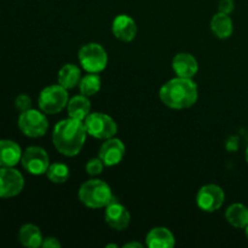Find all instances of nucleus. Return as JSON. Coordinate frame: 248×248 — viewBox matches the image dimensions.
Returning <instances> with one entry per match:
<instances>
[{"instance_id":"nucleus-1","label":"nucleus","mask_w":248,"mask_h":248,"mask_svg":"<svg viewBox=\"0 0 248 248\" xmlns=\"http://www.w3.org/2000/svg\"><path fill=\"white\" fill-rule=\"evenodd\" d=\"M86 133L84 121L73 118L64 119L57 123L53 128V145L64 156H77L84 147Z\"/></svg>"},{"instance_id":"nucleus-2","label":"nucleus","mask_w":248,"mask_h":248,"mask_svg":"<svg viewBox=\"0 0 248 248\" xmlns=\"http://www.w3.org/2000/svg\"><path fill=\"white\" fill-rule=\"evenodd\" d=\"M160 101L171 109H188L196 103L198 86L191 79L177 77L169 80L159 91Z\"/></svg>"},{"instance_id":"nucleus-3","label":"nucleus","mask_w":248,"mask_h":248,"mask_svg":"<svg viewBox=\"0 0 248 248\" xmlns=\"http://www.w3.org/2000/svg\"><path fill=\"white\" fill-rule=\"evenodd\" d=\"M78 196L89 208H103L114 200L110 186L101 179H90L82 183Z\"/></svg>"},{"instance_id":"nucleus-4","label":"nucleus","mask_w":248,"mask_h":248,"mask_svg":"<svg viewBox=\"0 0 248 248\" xmlns=\"http://www.w3.org/2000/svg\"><path fill=\"white\" fill-rule=\"evenodd\" d=\"M68 102H69V97H68L67 89L61 86L60 84L45 87L40 92L38 99L40 110L50 115L61 113L67 107Z\"/></svg>"},{"instance_id":"nucleus-5","label":"nucleus","mask_w":248,"mask_h":248,"mask_svg":"<svg viewBox=\"0 0 248 248\" xmlns=\"http://www.w3.org/2000/svg\"><path fill=\"white\" fill-rule=\"evenodd\" d=\"M78 57L82 69L87 73L98 74L103 72L108 64V55L106 50L97 43H89L81 46Z\"/></svg>"},{"instance_id":"nucleus-6","label":"nucleus","mask_w":248,"mask_h":248,"mask_svg":"<svg viewBox=\"0 0 248 248\" xmlns=\"http://www.w3.org/2000/svg\"><path fill=\"white\" fill-rule=\"evenodd\" d=\"M17 124L21 132L29 138L43 137L48 128V121L45 113L31 108L19 114Z\"/></svg>"},{"instance_id":"nucleus-7","label":"nucleus","mask_w":248,"mask_h":248,"mask_svg":"<svg viewBox=\"0 0 248 248\" xmlns=\"http://www.w3.org/2000/svg\"><path fill=\"white\" fill-rule=\"evenodd\" d=\"M87 133L97 140H108L118 132V125L113 118L103 113H90L84 120Z\"/></svg>"},{"instance_id":"nucleus-8","label":"nucleus","mask_w":248,"mask_h":248,"mask_svg":"<svg viewBox=\"0 0 248 248\" xmlns=\"http://www.w3.org/2000/svg\"><path fill=\"white\" fill-rule=\"evenodd\" d=\"M225 200L224 190L217 184L201 186L196 195V205L203 212L212 213L219 210Z\"/></svg>"},{"instance_id":"nucleus-9","label":"nucleus","mask_w":248,"mask_h":248,"mask_svg":"<svg viewBox=\"0 0 248 248\" xmlns=\"http://www.w3.org/2000/svg\"><path fill=\"white\" fill-rule=\"evenodd\" d=\"M21 164L27 172L34 176L45 174L50 166V159L45 149L40 147H29L22 154Z\"/></svg>"},{"instance_id":"nucleus-10","label":"nucleus","mask_w":248,"mask_h":248,"mask_svg":"<svg viewBox=\"0 0 248 248\" xmlns=\"http://www.w3.org/2000/svg\"><path fill=\"white\" fill-rule=\"evenodd\" d=\"M24 188L22 173L14 167H0V198L10 199L21 194Z\"/></svg>"},{"instance_id":"nucleus-11","label":"nucleus","mask_w":248,"mask_h":248,"mask_svg":"<svg viewBox=\"0 0 248 248\" xmlns=\"http://www.w3.org/2000/svg\"><path fill=\"white\" fill-rule=\"evenodd\" d=\"M104 219L109 227L118 230V232H121V230L127 229V227L130 225L131 215L123 203L118 202L114 199L108 206H106Z\"/></svg>"},{"instance_id":"nucleus-12","label":"nucleus","mask_w":248,"mask_h":248,"mask_svg":"<svg viewBox=\"0 0 248 248\" xmlns=\"http://www.w3.org/2000/svg\"><path fill=\"white\" fill-rule=\"evenodd\" d=\"M125 153V144L121 142V140L111 137L106 140V142L101 145L98 157L103 161L104 166L113 167L123 161Z\"/></svg>"},{"instance_id":"nucleus-13","label":"nucleus","mask_w":248,"mask_h":248,"mask_svg":"<svg viewBox=\"0 0 248 248\" xmlns=\"http://www.w3.org/2000/svg\"><path fill=\"white\" fill-rule=\"evenodd\" d=\"M111 31L118 40L123 43H130L137 35V24L135 19L127 15H119L114 18Z\"/></svg>"},{"instance_id":"nucleus-14","label":"nucleus","mask_w":248,"mask_h":248,"mask_svg":"<svg viewBox=\"0 0 248 248\" xmlns=\"http://www.w3.org/2000/svg\"><path fill=\"white\" fill-rule=\"evenodd\" d=\"M172 69L177 77L193 79L199 70V64L196 58L188 52L177 53L172 61Z\"/></svg>"},{"instance_id":"nucleus-15","label":"nucleus","mask_w":248,"mask_h":248,"mask_svg":"<svg viewBox=\"0 0 248 248\" xmlns=\"http://www.w3.org/2000/svg\"><path fill=\"white\" fill-rule=\"evenodd\" d=\"M21 147L11 140H0V167H14L22 159Z\"/></svg>"},{"instance_id":"nucleus-16","label":"nucleus","mask_w":248,"mask_h":248,"mask_svg":"<svg viewBox=\"0 0 248 248\" xmlns=\"http://www.w3.org/2000/svg\"><path fill=\"white\" fill-rule=\"evenodd\" d=\"M145 242L149 248H172L176 245V239L170 229L156 227L148 232Z\"/></svg>"},{"instance_id":"nucleus-17","label":"nucleus","mask_w":248,"mask_h":248,"mask_svg":"<svg viewBox=\"0 0 248 248\" xmlns=\"http://www.w3.org/2000/svg\"><path fill=\"white\" fill-rule=\"evenodd\" d=\"M67 111L69 118L84 121L91 111V103H90L89 97L84 94L74 96L68 102Z\"/></svg>"},{"instance_id":"nucleus-18","label":"nucleus","mask_w":248,"mask_h":248,"mask_svg":"<svg viewBox=\"0 0 248 248\" xmlns=\"http://www.w3.org/2000/svg\"><path fill=\"white\" fill-rule=\"evenodd\" d=\"M211 31L218 39H228L234 31V24L229 15L218 12L211 19Z\"/></svg>"},{"instance_id":"nucleus-19","label":"nucleus","mask_w":248,"mask_h":248,"mask_svg":"<svg viewBox=\"0 0 248 248\" xmlns=\"http://www.w3.org/2000/svg\"><path fill=\"white\" fill-rule=\"evenodd\" d=\"M18 240L22 246L28 248H38L43 245V234L40 229L34 224L22 225L18 232Z\"/></svg>"},{"instance_id":"nucleus-20","label":"nucleus","mask_w":248,"mask_h":248,"mask_svg":"<svg viewBox=\"0 0 248 248\" xmlns=\"http://www.w3.org/2000/svg\"><path fill=\"white\" fill-rule=\"evenodd\" d=\"M57 80L58 84L64 87V89H74L75 86L79 85L80 80H81V70L75 64L68 63V64H64L60 69Z\"/></svg>"},{"instance_id":"nucleus-21","label":"nucleus","mask_w":248,"mask_h":248,"mask_svg":"<svg viewBox=\"0 0 248 248\" xmlns=\"http://www.w3.org/2000/svg\"><path fill=\"white\" fill-rule=\"evenodd\" d=\"M225 219L237 229H245L248 224V208L242 203H232L225 212Z\"/></svg>"},{"instance_id":"nucleus-22","label":"nucleus","mask_w":248,"mask_h":248,"mask_svg":"<svg viewBox=\"0 0 248 248\" xmlns=\"http://www.w3.org/2000/svg\"><path fill=\"white\" fill-rule=\"evenodd\" d=\"M101 78L96 73H90L86 77L81 78V80L79 82L80 93L86 97H91L98 93L99 90H101Z\"/></svg>"},{"instance_id":"nucleus-23","label":"nucleus","mask_w":248,"mask_h":248,"mask_svg":"<svg viewBox=\"0 0 248 248\" xmlns=\"http://www.w3.org/2000/svg\"><path fill=\"white\" fill-rule=\"evenodd\" d=\"M46 177L48 181L56 184H62L69 179L70 172L69 167L64 164H52L48 166L47 171H46Z\"/></svg>"},{"instance_id":"nucleus-24","label":"nucleus","mask_w":248,"mask_h":248,"mask_svg":"<svg viewBox=\"0 0 248 248\" xmlns=\"http://www.w3.org/2000/svg\"><path fill=\"white\" fill-rule=\"evenodd\" d=\"M104 164L99 157H93V159L89 160L85 166V170H86L87 174L90 176H98V174L102 173L103 171Z\"/></svg>"},{"instance_id":"nucleus-25","label":"nucleus","mask_w":248,"mask_h":248,"mask_svg":"<svg viewBox=\"0 0 248 248\" xmlns=\"http://www.w3.org/2000/svg\"><path fill=\"white\" fill-rule=\"evenodd\" d=\"M15 106H16L17 110L22 111H26L28 109L31 108V99L28 94H18L15 99Z\"/></svg>"},{"instance_id":"nucleus-26","label":"nucleus","mask_w":248,"mask_h":248,"mask_svg":"<svg viewBox=\"0 0 248 248\" xmlns=\"http://www.w3.org/2000/svg\"><path fill=\"white\" fill-rule=\"evenodd\" d=\"M234 0H219L218 2V12H222V14L230 15L234 11Z\"/></svg>"},{"instance_id":"nucleus-27","label":"nucleus","mask_w":248,"mask_h":248,"mask_svg":"<svg viewBox=\"0 0 248 248\" xmlns=\"http://www.w3.org/2000/svg\"><path fill=\"white\" fill-rule=\"evenodd\" d=\"M41 246L44 248H60L62 245H61V242L56 237L48 236L43 240V245Z\"/></svg>"},{"instance_id":"nucleus-28","label":"nucleus","mask_w":248,"mask_h":248,"mask_svg":"<svg viewBox=\"0 0 248 248\" xmlns=\"http://www.w3.org/2000/svg\"><path fill=\"white\" fill-rule=\"evenodd\" d=\"M124 247L125 248H131V247H138V248H142V244H140V242H128V244H125L124 245Z\"/></svg>"},{"instance_id":"nucleus-29","label":"nucleus","mask_w":248,"mask_h":248,"mask_svg":"<svg viewBox=\"0 0 248 248\" xmlns=\"http://www.w3.org/2000/svg\"><path fill=\"white\" fill-rule=\"evenodd\" d=\"M246 161H247V164H248V148H247V150H246Z\"/></svg>"},{"instance_id":"nucleus-30","label":"nucleus","mask_w":248,"mask_h":248,"mask_svg":"<svg viewBox=\"0 0 248 248\" xmlns=\"http://www.w3.org/2000/svg\"><path fill=\"white\" fill-rule=\"evenodd\" d=\"M245 229H246V236H247V239H248V224H247V227L245 228Z\"/></svg>"}]
</instances>
